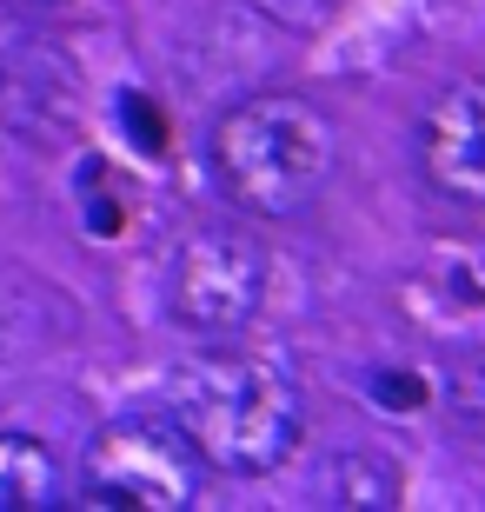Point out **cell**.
I'll use <instances>...</instances> for the list:
<instances>
[{"label":"cell","mask_w":485,"mask_h":512,"mask_svg":"<svg viewBox=\"0 0 485 512\" xmlns=\"http://www.w3.org/2000/svg\"><path fill=\"white\" fill-rule=\"evenodd\" d=\"M167 419L187 433L206 473L260 479L280 473L306 439V393L280 353H253L240 333L180 360L167 386Z\"/></svg>","instance_id":"obj_1"},{"label":"cell","mask_w":485,"mask_h":512,"mask_svg":"<svg viewBox=\"0 0 485 512\" xmlns=\"http://www.w3.org/2000/svg\"><path fill=\"white\" fill-rule=\"evenodd\" d=\"M339 167V133L306 94H253L213 120V180L246 220H299Z\"/></svg>","instance_id":"obj_2"},{"label":"cell","mask_w":485,"mask_h":512,"mask_svg":"<svg viewBox=\"0 0 485 512\" xmlns=\"http://www.w3.org/2000/svg\"><path fill=\"white\" fill-rule=\"evenodd\" d=\"M266 247L246 227H226V220H200L173 240L167 273H160V300H167V320H180L200 340H226V333H246L260 320L266 300Z\"/></svg>","instance_id":"obj_3"},{"label":"cell","mask_w":485,"mask_h":512,"mask_svg":"<svg viewBox=\"0 0 485 512\" xmlns=\"http://www.w3.org/2000/svg\"><path fill=\"white\" fill-rule=\"evenodd\" d=\"M200 453L167 413L113 419L80 453V499L113 512H180L200 499Z\"/></svg>","instance_id":"obj_4"},{"label":"cell","mask_w":485,"mask_h":512,"mask_svg":"<svg viewBox=\"0 0 485 512\" xmlns=\"http://www.w3.org/2000/svg\"><path fill=\"white\" fill-rule=\"evenodd\" d=\"M419 173L459 207H485V80L466 74L439 87L419 114Z\"/></svg>","instance_id":"obj_5"},{"label":"cell","mask_w":485,"mask_h":512,"mask_svg":"<svg viewBox=\"0 0 485 512\" xmlns=\"http://www.w3.org/2000/svg\"><path fill=\"white\" fill-rule=\"evenodd\" d=\"M406 313L426 326H485V247L446 240L426 266L406 273Z\"/></svg>","instance_id":"obj_6"},{"label":"cell","mask_w":485,"mask_h":512,"mask_svg":"<svg viewBox=\"0 0 485 512\" xmlns=\"http://www.w3.org/2000/svg\"><path fill=\"white\" fill-rule=\"evenodd\" d=\"M60 499V459L34 433H0V512H34Z\"/></svg>","instance_id":"obj_7"},{"label":"cell","mask_w":485,"mask_h":512,"mask_svg":"<svg viewBox=\"0 0 485 512\" xmlns=\"http://www.w3.org/2000/svg\"><path fill=\"white\" fill-rule=\"evenodd\" d=\"M326 493L346 499V506H386V499H399V473H392V459L379 453H346L326 473Z\"/></svg>","instance_id":"obj_8"},{"label":"cell","mask_w":485,"mask_h":512,"mask_svg":"<svg viewBox=\"0 0 485 512\" xmlns=\"http://www.w3.org/2000/svg\"><path fill=\"white\" fill-rule=\"evenodd\" d=\"M366 393H373L386 413H426L432 406V380L426 373H399V366H392V373H373Z\"/></svg>","instance_id":"obj_9"},{"label":"cell","mask_w":485,"mask_h":512,"mask_svg":"<svg viewBox=\"0 0 485 512\" xmlns=\"http://www.w3.org/2000/svg\"><path fill=\"white\" fill-rule=\"evenodd\" d=\"M120 114L133 120V140H140V153H153V160L167 153V127H160V114H153V107H147L140 94H127V100H120Z\"/></svg>","instance_id":"obj_10"}]
</instances>
